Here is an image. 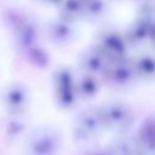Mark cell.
Masks as SVG:
<instances>
[{"mask_svg": "<svg viewBox=\"0 0 155 155\" xmlns=\"http://www.w3.org/2000/svg\"><path fill=\"white\" fill-rule=\"evenodd\" d=\"M46 1H50V2H57V1H59V0H46Z\"/></svg>", "mask_w": 155, "mask_h": 155, "instance_id": "obj_7", "label": "cell"}, {"mask_svg": "<svg viewBox=\"0 0 155 155\" xmlns=\"http://www.w3.org/2000/svg\"><path fill=\"white\" fill-rule=\"evenodd\" d=\"M27 50V54H28V58L29 61L33 63V64H36V65H40V67H44L46 65L47 63V57H46V53L44 51H41L39 47H36L35 45L25 48Z\"/></svg>", "mask_w": 155, "mask_h": 155, "instance_id": "obj_5", "label": "cell"}, {"mask_svg": "<svg viewBox=\"0 0 155 155\" xmlns=\"http://www.w3.org/2000/svg\"><path fill=\"white\" fill-rule=\"evenodd\" d=\"M0 101L8 114L18 116L27 111L30 104V92L24 84L18 81L11 82L1 90Z\"/></svg>", "mask_w": 155, "mask_h": 155, "instance_id": "obj_2", "label": "cell"}, {"mask_svg": "<svg viewBox=\"0 0 155 155\" xmlns=\"http://www.w3.org/2000/svg\"><path fill=\"white\" fill-rule=\"evenodd\" d=\"M56 151V139L51 133L39 131L31 133L23 148L24 155H53Z\"/></svg>", "mask_w": 155, "mask_h": 155, "instance_id": "obj_3", "label": "cell"}, {"mask_svg": "<svg viewBox=\"0 0 155 155\" xmlns=\"http://www.w3.org/2000/svg\"><path fill=\"white\" fill-rule=\"evenodd\" d=\"M4 23L8 31L15 36V40L21 47L28 48L36 44V39L39 35L38 29L35 24L23 13L16 10L5 11Z\"/></svg>", "mask_w": 155, "mask_h": 155, "instance_id": "obj_1", "label": "cell"}, {"mask_svg": "<svg viewBox=\"0 0 155 155\" xmlns=\"http://www.w3.org/2000/svg\"><path fill=\"white\" fill-rule=\"evenodd\" d=\"M56 84V96L57 101L62 105H69L73 102V88H71V79L68 71L59 70L56 73L54 78Z\"/></svg>", "mask_w": 155, "mask_h": 155, "instance_id": "obj_4", "label": "cell"}, {"mask_svg": "<svg viewBox=\"0 0 155 155\" xmlns=\"http://www.w3.org/2000/svg\"><path fill=\"white\" fill-rule=\"evenodd\" d=\"M68 34H69V29L63 23H54L48 29V35L56 41L64 40L68 36Z\"/></svg>", "mask_w": 155, "mask_h": 155, "instance_id": "obj_6", "label": "cell"}]
</instances>
